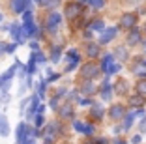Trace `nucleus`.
Here are the masks:
<instances>
[{"label": "nucleus", "instance_id": "obj_47", "mask_svg": "<svg viewBox=\"0 0 146 144\" xmlns=\"http://www.w3.org/2000/svg\"><path fill=\"white\" fill-rule=\"evenodd\" d=\"M84 38H86V39L92 38V32H90V30H86V32H84Z\"/></svg>", "mask_w": 146, "mask_h": 144}, {"label": "nucleus", "instance_id": "obj_22", "mask_svg": "<svg viewBox=\"0 0 146 144\" xmlns=\"http://www.w3.org/2000/svg\"><path fill=\"white\" fill-rule=\"evenodd\" d=\"M114 54L118 56V60H120V62H125V60H127V49H125V47H116Z\"/></svg>", "mask_w": 146, "mask_h": 144}, {"label": "nucleus", "instance_id": "obj_55", "mask_svg": "<svg viewBox=\"0 0 146 144\" xmlns=\"http://www.w3.org/2000/svg\"><path fill=\"white\" fill-rule=\"evenodd\" d=\"M144 32H146V25H144Z\"/></svg>", "mask_w": 146, "mask_h": 144}, {"label": "nucleus", "instance_id": "obj_46", "mask_svg": "<svg viewBox=\"0 0 146 144\" xmlns=\"http://www.w3.org/2000/svg\"><path fill=\"white\" fill-rule=\"evenodd\" d=\"M43 144H54V139H45V140H43Z\"/></svg>", "mask_w": 146, "mask_h": 144}, {"label": "nucleus", "instance_id": "obj_38", "mask_svg": "<svg viewBox=\"0 0 146 144\" xmlns=\"http://www.w3.org/2000/svg\"><path fill=\"white\" fill-rule=\"evenodd\" d=\"M36 62H38V64H43V62H45V56H43V52H36Z\"/></svg>", "mask_w": 146, "mask_h": 144}, {"label": "nucleus", "instance_id": "obj_35", "mask_svg": "<svg viewBox=\"0 0 146 144\" xmlns=\"http://www.w3.org/2000/svg\"><path fill=\"white\" fill-rule=\"evenodd\" d=\"M43 125V114H36V127Z\"/></svg>", "mask_w": 146, "mask_h": 144}, {"label": "nucleus", "instance_id": "obj_29", "mask_svg": "<svg viewBox=\"0 0 146 144\" xmlns=\"http://www.w3.org/2000/svg\"><path fill=\"white\" fill-rule=\"evenodd\" d=\"M120 69H122L120 62H112L111 66H109V69H107V75H112V73H118Z\"/></svg>", "mask_w": 146, "mask_h": 144}, {"label": "nucleus", "instance_id": "obj_11", "mask_svg": "<svg viewBox=\"0 0 146 144\" xmlns=\"http://www.w3.org/2000/svg\"><path fill=\"white\" fill-rule=\"evenodd\" d=\"M141 43V32L137 28H131V32L127 34V45H139Z\"/></svg>", "mask_w": 146, "mask_h": 144}, {"label": "nucleus", "instance_id": "obj_13", "mask_svg": "<svg viewBox=\"0 0 146 144\" xmlns=\"http://www.w3.org/2000/svg\"><path fill=\"white\" fill-rule=\"evenodd\" d=\"M84 51H86V54L90 56V58H96V56H99V45H98V43L88 41L86 47H84Z\"/></svg>", "mask_w": 146, "mask_h": 144}, {"label": "nucleus", "instance_id": "obj_30", "mask_svg": "<svg viewBox=\"0 0 146 144\" xmlns=\"http://www.w3.org/2000/svg\"><path fill=\"white\" fill-rule=\"evenodd\" d=\"M45 92H47V81L41 79V82H39V86H38V96H39V98H43Z\"/></svg>", "mask_w": 146, "mask_h": 144}, {"label": "nucleus", "instance_id": "obj_37", "mask_svg": "<svg viewBox=\"0 0 146 144\" xmlns=\"http://www.w3.org/2000/svg\"><path fill=\"white\" fill-rule=\"evenodd\" d=\"M6 52H8V43L0 41V54H6Z\"/></svg>", "mask_w": 146, "mask_h": 144}, {"label": "nucleus", "instance_id": "obj_8", "mask_svg": "<svg viewBox=\"0 0 146 144\" xmlns=\"http://www.w3.org/2000/svg\"><path fill=\"white\" fill-rule=\"evenodd\" d=\"M114 92L118 94V96H125V94L129 92V82L125 81V79H118V81L114 82Z\"/></svg>", "mask_w": 146, "mask_h": 144}, {"label": "nucleus", "instance_id": "obj_6", "mask_svg": "<svg viewBox=\"0 0 146 144\" xmlns=\"http://www.w3.org/2000/svg\"><path fill=\"white\" fill-rule=\"evenodd\" d=\"M9 34H11V38L17 43H25V39H26L25 36H23V28H21L19 23H13V25L9 26Z\"/></svg>", "mask_w": 146, "mask_h": 144}, {"label": "nucleus", "instance_id": "obj_24", "mask_svg": "<svg viewBox=\"0 0 146 144\" xmlns=\"http://www.w3.org/2000/svg\"><path fill=\"white\" fill-rule=\"evenodd\" d=\"M60 114L64 116V118H69V116H73V107H71V103H66L64 107L60 109Z\"/></svg>", "mask_w": 146, "mask_h": 144}, {"label": "nucleus", "instance_id": "obj_48", "mask_svg": "<svg viewBox=\"0 0 146 144\" xmlns=\"http://www.w3.org/2000/svg\"><path fill=\"white\" fill-rule=\"evenodd\" d=\"M30 47H32V49L36 51V49H38V41H32V43H30Z\"/></svg>", "mask_w": 146, "mask_h": 144}, {"label": "nucleus", "instance_id": "obj_1", "mask_svg": "<svg viewBox=\"0 0 146 144\" xmlns=\"http://www.w3.org/2000/svg\"><path fill=\"white\" fill-rule=\"evenodd\" d=\"M82 15V6L79 4V2H69L68 6H66V19L68 21H75V19H79Z\"/></svg>", "mask_w": 146, "mask_h": 144}, {"label": "nucleus", "instance_id": "obj_53", "mask_svg": "<svg viewBox=\"0 0 146 144\" xmlns=\"http://www.w3.org/2000/svg\"><path fill=\"white\" fill-rule=\"evenodd\" d=\"M84 144H94V142H84Z\"/></svg>", "mask_w": 146, "mask_h": 144}, {"label": "nucleus", "instance_id": "obj_49", "mask_svg": "<svg viewBox=\"0 0 146 144\" xmlns=\"http://www.w3.org/2000/svg\"><path fill=\"white\" fill-rule=\"evenodd\" d=\"M133 142H135V144H139V142H141V137H139V135H137V137H133Z\"/></svg>", "mask_w": 146, "mask_h": 144}, {"label": "nucleus", "instance_id": "obj_4", "mask_svg": "<svg viewBox=\"0 0 146 144\" xmlns=\"http://www.w3.org/2000/svg\"><path fill=\"white\" fill-rule=\"evenodd\" d=\"M124 116H125V107L124 105H112L111 109H109V118L114 120V122L124 120Z\"/></svg>", "mask_w": 146, "mask_h": 144}, {"label": "nucleus", "instance_id": "obj_36", "mask_svg": "<svg viewBox=\"0 0 146 144\" xmlns=\"http://www.w3.org/2000/svg\"><path fill=\"white\" fill-rule=\"evenodd\" d=\"M82 133H84V135H92V133H94V127H92L90 123H88V125L84 123V131H82Z\"/></svg>", "mask_w": 146, "mask_h": 144}, {"label": "nucleus", "instance_id": "obj_31", "mask_svg": "<svg viewBox=\"0 0 146 144\" xmlns=\"http://www.w3.org/2000/svg\"><path fill=\"white\" fill-rule=\"evenodd\" d=\"M88 4L90 6H94V8H103V4H105V0H88Z\"/></svg>", "mask_w": 146, "mask_h": 144}, {"label": "nucleus", "instance_id": "obj_50", "mask_svg": "<svg viewBox=\"0 0 146 144\" xmlns=\"http://www.w3.org/2000/svg\"><path fill=\"white\" fill-rule=\"evenodd\" d=\"M139 0H127V4H137Z\"/></svg>", "mask_w": 146, "mask_h": 144}, {"label": "nucleus", "instance_id": "obj_16", "mask_svg": "<svg viewBox=\"0 0 146 144\" xmlns=\"http://www.w3.org/2000/svg\"><path fill=\"white\" fill-rule=\"evenodd\" d=\"M112 96V84L109 81L103 82V86H101V98H103V101H107V99H111Z\"/></svg>", "mask_w": 146, "mask_h": 144}, {"label": "nucleus", "instance_id": "obj_18", "mask_svg": "<svg viewBox=\"0 0 146 144\" xmlns=\"http://www.w3.org/2000/svg\"><path fill=\"white\" fill-rule=\"evenodd\" d=\"M54 133H56V122H51L43 129V137H45V139H54Z\"/></svg>", "mask_w": 146, "mask_h": 144}, {"label": "nucleus", "instance_id": "obj_44", "mask_svg": "<svg viewBox=\"0 0 146 144\" xmlns=\"http://www.w3.org/2000/svg\"><path fill=\"white\" fill-rule=\"evenodd\" d=\"M133 114H135V116H141V118H144V110H142V109H139L137 112H133Z\"/></svg>", "mask_w": 146, "mask_h": 144}, {"label": "nucleus", "instance_id": "obj_3", "mask_svg": "<svg viewBox=\"0 0 146 144\" xmlns=\"http://www.w3.org/2000/svg\"><path fill=\"white\" fill-rule=\"evenodd\" d=\"M60 23H62V17L56 11H51V13H49V17H47V32H51V34L58 32Z\"/></svg>", "mask_w": 146, "mask_h": 144}, {"label": "nucleus", "instance_id": "obj_34", "mask_svg": "<svg viewBox=\"0 0 146 144\" xmlns=\"http://www.w3.org/2000/svg\"><path fill=\"white\" fill-rule=\"evenodd\" d=\"M94 144H109V139L107 137H99V139L94 140Z\"/></svg>", "mask_w": 146, "mask_h": 144}, {"label": "nucleus", "instance_id": "obj_23", "mask_svg": "<svg viewBox=\"0 0 146 144\" xmlns=\"http://www.w3.org/2000/svg\"><path fill=\"white\" fill-rule=\"evenodd\" d=\"M62 58V49L60 47H52V51H51V62H58V60Z\"/></svg>", "mask_w": 146, "mask_h": 144}, {"label": "nucleus", "instance_id": "obj_15", "mask_svg": "<svg viewBox=\"0 0 146 144\" xmlns=\"http://www.w3.org/2000/svg\"><path fill=\"white\" fill-rule=\"evenodd\" d=\"M11 11L13 13L26 11V0H11Z\"/></svg>", "mask_w": 146, "mask_h": 144}, {"label": "nucleus", "instance_id": "obj_26", "mask_svg": "<svg viewBox=\"0 0 146 144\" xmlns=\"http://www.w3.org/2000/svg\"><path fill=\"white\" fill-rule=\"evenodd\" d=\"M129 103H131V107H142L144 105V99H142L141 94H137V96H133V98L129 99Z\"/></svg>", "mask_w": 146, "mask_h": 144}, {"label": "nucleus", "instance_id": "obj_57", "mask_svg": "<svg viewBox=\"0 0 146 144\" xmlns=\"http://www.w3.org/2000/svg\"><path fill=\"white\" fill-rule=\"evenodd\" d=\"M17 144H19V142H17Z\"/></svg>", "mask_w": 146, "mask_h": 144}, {"label": "nucleus", "instance_id": "obj_45", "mask_svg": "<svg viewBox=\"0 0 146 144\" xmlns=\"http://www.w3.org/2000/svg\"><path fill=\"white\" fill-rule=\"evenodd\" d=\"M112 144H125V140L124 139H114V140H112Z\"/></svg>", "mask_w": 146, "mask_h": 144}, {"label": "nucleus", "instance_id": "obj_51", "mask_svg": "<svg viewBox=\"0 0 146 144\" xmlns=\"http://www.w3.org/2000/svg\"><path fill=\"white\" fill-rule=\"evenodd\" d=\"M142 47H144V51H146V41H144V43H142Z\"/></svg>", "mask_w": 146, "mask_h": 144}, {"label": "nucleus", "instance_id": "obj_33", "mask_svg": "<svg viewBox=\"0 0 146 144\" xmlns=\"http://www.w3.org/2000/svg\"><path fill=\"white\" fill-rule=\"evenodd\" d=\"M58 99H60V96H54V98H52L51 99V107H52V109H58Z\"/></svg>", "mask_w": 146, "mask_h": 144}, {"label": "nucleus", "instance_id": "obj_25", "mask_svg": "<svg viewBox=\"0 0 146 144\" xmlns=\"http://www.w3.org/2000/svg\"><path fill=\"white\" fill-rule=\"evenodd\" d=\"M90 28L92 30H98V32H103V30H105V23L101 21V19H96V21H92Z\"/></svg>", "mask_w": 146, "mask_h": 144}, {"label": "nucleus", "instance_id": "obj_32", "mask_svg": "<svg viewBox=\"0 0 146 144\" xmlns=\"http://www.w3.org/2000/svg\"><path fill=\"white\" fill-rule=\"evenodd\" d=\"M73 127H75V129H77V131H84V123L82 122H73Z\"/></svg>", "mask_w": 146, "mask_h": 144}, {"label": "nucleus", "instance_id": "obj_40", "mask_svg": "<svg viewBox=\"0 0 146 144\" xmlns=\"http://www.w3.org/2000/svg\"><path fill=\"white\" fill-rule=\"evenodd\" d=\"M15 49H17V43H11V45H8V52H6V54H11Z\"/></svg>", "mask_w": 146, "mask_h": 144}, {"label": "nucleus", "instance_id": "obj_56", "mask_svg": "<svg viewBox=\"0 0 146 144\" xmlns=\"http://www.w3.org/2000/svg\"><path fill=\"white\" fill-rule=\"evenodd\" d=\"M82 2H88V0H82Z\"/></svg>", "mask_w": 146, "mask_h": 144}, {"label": "nucleus", "instance_id": "obj_27", "mask_svg": "<svg viewBox=\"0 0 146 144\" xmlns=\"http://www.w3.org/2000/svg\"><path fill=\"white\" fill-rule=\"evenodd\" d=\"M135 90H137V94H141V96H146V79L139 81L137 84H135Z\"/></svg>", "mask_w": 146, "mask_h": 144}, {"label": "nucleus", "instance_id": "obj_12", "mask_svg": "<svg viewBox=\"0 0 146 144\" xmlns=\"http://www.w3.org/2000/svg\"><path fill=\"white\" fill-rule=\"evenodd\" d=\"M9 135V122L6 114H0V137H8Z\"/></svg>", "mask_w": 146, "mask_h": 144}, {"label": "nucleus", "instance_id": "obj_10", "mask_svg": "<svg viewBox=\"0 0 146 144\" xmlns=\"http://www.w3.org/2000/svg\"><path fill=\"white\" fill-rule=\"evenodd\" d=\"M77 64H79V52L75 49H71L68 52V71H71L73 68H77Z\"/></svg>", "mask_w": 146, "mask_h": 144}, {"label": "nucleus", "instance_id": "obj_2", "mask_svg": "<svg viewBox=\"0 0 146 144\" xmlns=\"http://www.w3.org/2000/svg\"><path fill=\"white\" fill-rule=\"evenodd\" d=\"M98 75H99V68L96 66L94 62L84 64V66H82V69H81V77L84 79V81H92V79H96Z\"/></svg>", "mask_w": 146, "mask_h": 144}, {"label": "nucleus", "instance_id": "obj_52", "mask_svg": "<svg viewBox=\"0 0 146 144\" xmlns=\"http://www.w3.org/2000/svg\"><path fill=\"white\" fill-rule=\"evenodd\" d=\"M142 66H146V60H142Z\"/></svg>", "mask_w": 146, "mask_h": 144}, {"label": "nucleus", "instance_id": "obj_5", "mask_svg": "<svg viewBox=\"0 0 146 144\" xmlns=\"http://www.w3.org/2000/svg\"><path fill=\"white\" fill-rule=\"evenodd\" d=\"M135 25H137V15H135V13H124V15L120 17V26L122 28L131 30Z\"/></svg>", "mask_w": 146, "mask_h": 144}, {"label": "nucleus", "instance_id": "obj_54", "mask_svg": "<svg viewBox=\"0 0 146 144\" xmlns=\"http://www.w3.org/2000/svg\"><path fill=\"white\" fill-rule=\"evenodd\" d=\"M0 21H2V13H0Z\"/></svg>", "mask_w": 146, "mask_h": 144}, {"label": "nucleus", "instance_id": "obj_7", "mask_svg": "<svg viewBox=\"0 0 146 144\" xmlns=\"http://www.w3.org/2000/svg\"><path fill=\"white\" fill-rule=\"evenodd\" d=\"M116 34H118V28H105L103 32H101V36H99V43H101V45L111 43Z\"/></svg>", "mask_w": 146, "mask_h": 144}, {"label": "nucleus", "instance_id": "obj_42", "mask_svg": "<svg viewBox=\"0 0 146 144\" xmlns=\"http://www.w3.org/2000/svg\"><path fill=\"white\" fill-rule=\"evenodd\" d=\"M45 112V105H38V110H36V114H43Z\"/></svg>", "mask_w": 146, "mask_h": 144}, {"label": "nucleus", "instance_id": "obj_19", "mask_svg": "<svg viewBox=\"0 0 146 144\" xmlns=\"http://www.w3.org/2000/svg\"><path fill=\"white\" fill-rule=\"evenodd\" d=\"M62 0H39V4L43 6V8H47V9H56L58 6H60Z\"/></svg>", "mask_w": 146, "mask_h": 144}, {"label": "nucleus", "instance_id": "obj_41", "mask_svg": "<svg viewBox=\"0 0 146 144\" xmlns=\"http://www.w3.org/2000/svg\"><path fill=\"white\" fill-rule=\"evenodd\" d=\"M0 101H2V103H8V101H9V94L4 92V94H2V99H0Z\"/></svg>", "mask_w": 146, "mask_h": 144}, {"label": "nucleus", "instance_id": "obj_17", "mask_svg": "<svg viewBox=\"0 0 146 144\" xmlns=\"http://www.w3.org/2000/svg\"><path fill=\"white\" fill-rule=\"evenodd\" d=\"M81 92L84 94V96H94V94L98 92V88H96V84H94V82H90V81H86L84 84H82Z\"/></svg>", "mask_w": 146, "mask_h": 144}, {"label": "nucleus", "instance_id": "obj_9", "mask_svg": "<svg viewBox=\"0 0 146 144\" xmlns=\"http://www.w3.org/2000/svg\"><path fill=\"white\" fill-rule=\"evenodd\" d=\"M38 105H39V96H32V98H30V107H28V112H26L28 120L36 118V110H38Z\"/></svg>", "mask_w": 146, "mask_h": 144}, {"label": "nucleus", "instance_id": "obj_21", "mask_svg": "<svg viewBox=\"0 0 146 144\" xmlns=\"http://www.w3.org/2000/svg\"><path fill=\"white\" fill-rule=\"evenodd\" d=\"M112 62H114V56H112V54H105V56H103V60H101V69L107 73L109 66H111Z\"/></svg>", "mask_w": 146, "mask_h": 144}, {"label": "nucleus", "instance_id": "obj_28", "mask_svg": "<svg viewBox=\"0 0 146 144\" xmlns=\"http://www.w3.org/2000/svg\"><path fill=\"white\" fill-rule=\"evenodd\" d=\"M133 120H135V114H125L124 116V131H125V129H131Z\"/></svg>", "mask_w": 146, "mask_h": 144}, {"label": "nucleus", "instance_id": "obj_20", "mask_svg": "<svg viewBox=\"0 0 146 144\" xmlns=\"http://www.w3.org/2000/svg\"><path fill=\"white\" fill-rule=\"evenodd\" d=\"M15 133H17V142L21 144V142H23V139H25V133H26V123H25V122H21V123L17 125V131H15Z\"/></svg>", "mask_w": 146, "mask_h": 144}, {"label": "nucleus", "instance_id": "obj_43", "mask_svg": "<svg viewBox=\"0 0 146 144\" xmlns=\"http://www.w3.org/2000/svg\"><path fill=\"white\" fill-rule=\"evenodd\" d=\"M81 105H90L92 107V101H90V99H86V98H82L81 99Z\"/></svg>", "mask_w": 146, "mask_h": 144}, {"label": "nucleus", "instance_id": "obj_39", "mask_svg": "<svg viewBox=\"0 0 146 144\" xmlns=\"http://www.w3.org/2000/svg\"><path fill=\"white\" fill-rule=\"evenodd\" d=\"M139 129H141V133H146V116L142 118V122H141V125H139Z\"/></svg>", "mask_w": 146, "mask_h": 144}, {"label": "nucleus", "instance_id": "obj_14", "mask_svg": "<svg viewBox=\"0 0 146 144\" xmlns=\"http://www.w3.org/2000/svg\"><path fill=\"white\" fill-rule=\"evenodd\" d=\"M90 114H92V118L101 120V118H103V105H101V103H92Z\"/></svg>", "mask_w": 146, "mask_h": 144}]
</instances>
